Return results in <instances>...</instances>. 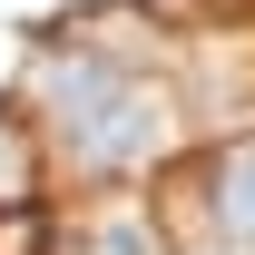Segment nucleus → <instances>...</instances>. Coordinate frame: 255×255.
I'll use <instances>...</instances> for the list:
<instances>
[{
	"instance_id": "1",
	"label": "nucleus",
	"mask_w": 255,
	"mask_h": 255,
	"mask_svg": "<svg viewBox=\"0 0 255 255\" xmlns=\"http://www.w3.org/2000/svg\"><path fill=\"white\" fill-rule=\"evenodd\" d=\"M39 108H49V137H59V157L79 177H147L177 147L167 98L137 69L98 59V49H49L39 59Z\"/></svg>"
},
{
	"instance_id": "2",
	"label": "nucleus",
	"mask_w": 255,
	"mask_h": 255,
	"mask_svg": "<svg viewBox=\"0 0 255 255\" xmlns=\"http://www.w3.org/2000/svg\"><path fill=\"white\" fill-rule=\"evenodd\" d=\"M39 187H49V137L20 108H0V216H30Z\"/></svg>"
},
{
	"instance_id": "3",
	"label": "nucleus",
	"mask_w": 255,
	"mask_h": 255,
	"mask_svg": "<svg viewBox=\"0 0 255 255\" xmlns=\"http://www.w3.org/2000/svg\"><path fill=\"white\" fill-rule=\"evenodd\" d=\"M206 216H216L226 246H255V137H236V147L206 167Z\"/></svg>"
},
{
	"instance_id": "4",
	"label": "nucleus",
	"mask_w": 255,
	"mask_h": 255,
	"mask_svg": "<svg viewBox=\"0 0 255 255\" xmlns=\"http://www.w3.org/2000/svg\"><path fill=\"white\" fill-rule=\"evenodd\" d=\"M0 255H49V226H39V206H30V216H0Z\"/></svg>"
}]
</instances>
